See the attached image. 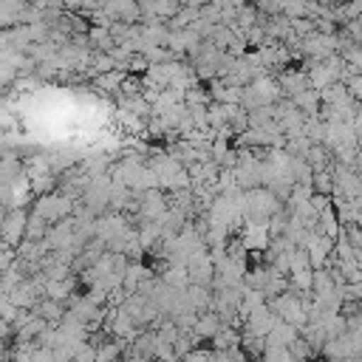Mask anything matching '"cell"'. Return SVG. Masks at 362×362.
Masks as SVG:
<instances>
[{
	"label": "cell",
	"instance_id": "obj_2",
	"mask_svg": "<svg viewBox=\"0 0 362 362\" xmlns=\"http://www.w3.org/2000/svg\"><path fill=\"white\" fill-rule=\"evenodd\" d=\"M25 226H28V215L23 209H11L6 218H3V226H0V238L3 243H20L25 238Z\"/></svg>",
	"mask_w": 362,
	"mask_h": 362
},
{
	"label": "cell",
	"instance_id": "obj_6",
	"mask_svg": "<svg viewBox=\"0 0 362 362\" xmlns=\"http://www.w3.org/2000/svg\"><path fill=\"white\" fill-rule=\"evenodd\" d=\"M221 328H223V325H221V317H218L215 311H209V314H201V317L195 320V325H192L189 334H192L195 339H201V337H204V339H212Z\"/></svg>",
	"mask_w": 362,
	"mask_h": 362
},
{
	"label": "cell",
	"instance_id": "obj_7",
	"mask_svg": "<svg viewBox=\"0 0 362 362\" xmlns=\"http://www.w3.org/2000/svg\"><path fill=\"white\" fill-rule=\"evenodd\" d=\"M240 351H243L249 359H263V354H266V339L243 331V334H240Z\"/></svg>",
	"mask_w": 362,
	"mask_h": 362
},
{
	"label": "cell",
	"instance_id": "obj_8",
	"mask_svg": "<svg viewBox=\"0 0 362 362\" xmlns=\"http://www.w3.org/2000/svg\"><path fill=\"white\" fill-rule=\"evenodd\" d=\"M311 187H314V195H325V198H334V173H331V170L314 173V178H311Z\"/></svg>",
	"mask_w": 362,
	"mask_h": 362
},
{
	"label": "cell",
	"instance_id": "obj_9",
	"mask_svg": "<svg viewBox=\"0 0 362 362\" xmlns=\"http://www.w3.org/2000/svg\"><path fill=\"white\" fill-rule=\"evenodd\" d=\"M260 362H294L291 359V351L288 348H274V345H266V354Z\"/></svg>",
	"mask_w": 362,
	"mask_h": 362
},
{
	"label": "cell",
	"instance_id": "obj_3",
	"mask_svg": "<svg viewBox=\"0 0 362 362\" xmlns=\"http://www.w3.org/2000/svg\"><path fill=\"white\" fill-rule=\"evenodd\" d=\"M280 320H277V314L269 308V303L263 305V308H257V311H252L249 317H246V334H255V337H269L272 331H274V325H277Z\"/></svg>",
	"mask_w": 362,
	"mask_h": 362
},
{
	"label": "cell",
	"instance_id": "obj_4",
	"mask_svg": "<svg viewBox=\"0 0 362 362\" xmlns=\"http://www.w3.org/2000/svg\"><path fill=\"white\" fill-rule=\"evenodd\" d=\"M277 82H280V90L288 93V99H294L297 93H303V90L311 88V85H308V74H305V68H283L280 76H277Z\"/></svg>",
	"mask_w": 362,
	"mask_h": 362
},
{
	"label": "cell",
	"instance_id": "obj_1",
	"mask_svg": "<svg viewBox=\"0 0 362 362\" xmlns=\"http://www.w3.org/2000/svg\"><path fill=\"white\" fill-rule=\"evenodd\" d=\"M303 249L308 252V263H311V269H325V266L331 263V257H334V240L325 238V235H317V232L305 240Z\"/></svg>",
	"mask_w": 362,
	"mask_h": 362
},
{
	"label": "cell",
	"instance_id": "obj_5",
	"mask_svg": "<svg viewBox=\"0 0 362 362\" xmlns=\"http://www.w3.org/2000/svg\"><path fill=\"white\" fill-rule=\"evenodd\" d=\"M300 339V328H294V325H288V322H277L274 325V331L266 337V345H274V348H291L294 342Z\"/></svg>",
	"mask_w": 362,
	"mask_h": 362
}]
</instances>
